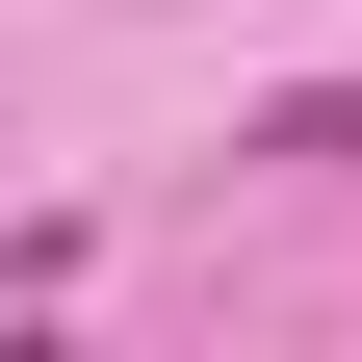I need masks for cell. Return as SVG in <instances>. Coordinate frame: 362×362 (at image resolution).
Segmentation results:
<instances>
[{"label": "cell", "mask_w": 362, "mask_h": 362, "mask_svg": "<svg viewBox=\"0 0 362 362\" xmlns=\"http://www.w3.org/2000/svg\"><path fill=\"white\" fill-rule=\"evenodd\" d=\"M233 156H310V181H362V78H285V104H259Z\"/></svg>", "instance_id": "obj_1"}]
</instances>
